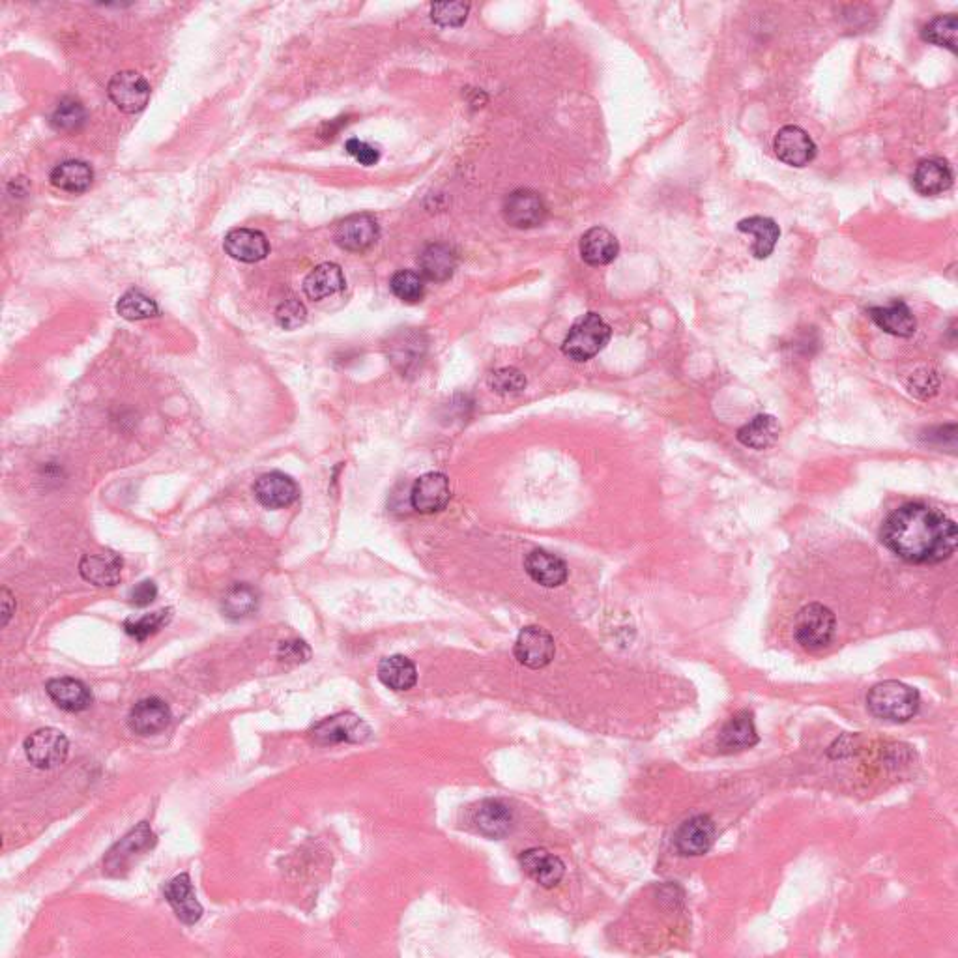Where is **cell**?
Wrapping results in <instances>:
<instances>
[{
    "label": "cell",
    "mask_w": 958,
    "mask_h": 958,
    "mask_svg": "<svg viewBox=\"0 0 958 958\" xmlns=\"http://www.w3.org/2000/svg\"><path fill=\"white\" fill-rule=\"evenodd\" d=\"M880 536L889 551L910 564H942L957 551V524L925 504L895 509Z\"/></svg>",
    "instance_id": "cell-1"
},
{
    "label": "cell",
    "mask_w": 958,
    "mask_h": 958,
    "mask_svg": "<svg viewBox=\"0 0 958 958\" xmlns=\"http://www.w3.org/2000/svg\"><path fill=\"white\" fill-rule=\"evenodd\" d=\"M919 706L921 697L917 689L895 680L874 685L867 697L869 712L874 717L891 723H906L914 719L919 712Z\"/></svg>",
    "instance_id": "cell-2"
},
{
    "label": "cell",
    "mask_w": 958,
    "mask_h": 958,
    "mask_svg": "<svg viewBox=\"0 0 958 958\" xmlns=\"http://www.w3.org/2000/svg\"><path fill=\"white\" fill-rule=\"evenodd\" d=\"M610 326L597 313H586L571 326L562 350L569 360L588 362L607 347L610 341Z\"/></svg>",
    "instance_id": "cell-3"
},
{
    "label": "cell",
    "mask_w": 958,
    "mask_h": 958,
    "mask_svg": "<svg viewBox=\"0 0 958 958\" xmlns=\"http://www.w3.org/2000/svg\"><path fill=\"white\" fill-rule=\"evenodd\" d=\"M837 631V620L833 610L822 603H809L796 614L794 637L805 650H822L831 644Z\"/></svg>",
    "instance_id": "cell-4"
},
{
    "label": "cell",
    "mask_w": 958,
    "mask_h": 958,
    "mask_svg": "<svg viewBox=\"0 0 958 958\" xmlns=\"http://www.w3.org/2000/svg\"><path fill=\"white\" fill-rule=\"evenodd\" d=\"M70 741L57 728H40L25 741V755L38 770H53L66 762Z\"/></svg>",
    "instance_id": "cell-5"
},
{
    "label": "cell",
    "mask_w": 958,
    "mask_h": 958,
    "mask_svg": "<svg viewBox=\"0 0 958 958\" xmlns=\"http://www.w3.org/2000/svg\"><path fill=\"white\" fill-rule=\"evenodd\" d=\"M154 846H156L154 831L148 826V822H141L107 852V856L103 859V869L109 876H122L124 871H128L135 857L143 856Z\"/></svg>",
    "instance_id": "cell-6"
},
{
    "label": "cell",
    "mask_w": 958,
    "mask_h": 958,
    "mask_svg": "<svg viewBox=\"0 0 958 958\" xmlns=\"http://www.w3.org/2000/svg\"><path fill=\"white\" fill-rule=\"evenodd\" d=\"M371 736V728L362 717L345 712L332 715L313 726L311 738L319 745L335 743H363Z\"/></svg>",
    "instance_id": "cell-7"
},
{
    "label": "cell",
    "mask_w": 958,
    "mask_h": 958,
    "mask_svg": "<svg viewBox=\"0 0 958 958\" xmlns=\"http://www.w3.org/2000/svg\"><path fill=\"white\" fill-rule=\"evenodd\" d=\"M513 652L521 665L539 670L551 665L556 654V644L547 629L539 625H528L519 633Z\"/></svg>",
    "instance_id": "cell-8"
},
{
    "label": "cell",
    "mask_w": 958,
    "mask_h": 958,
    "mask_svg": "<svg viewBox=\"0 0 958 958\" xmlns=\"http://www.w3.org/2000/svg\"><path fill=\"white\" fill-rule=\"evenodd\" d=\"M107 94L122 113H139L150 100V85L141 73L120 72L109 81Z\"/></svg>",
    "instance_id": "cell-9"
},
{
    "label": "cell",
    "mask_w": 958,
    "mask_h": 958,
    "mask_svg": "<svg viewBox=\"0 0 958 958\" xmlns=\"http://www.w3.org/2000/svg\"><path fill=\"white\" fill-rule=\"evenodd\" d=\"M515 816L506 801L483 799L470 811L472 828L489 839H504L513 829Z\"/></svg>",
    "instance_id": "cell-10"
},
{
    "label": "cell",
    "mask_w": 958,
    "mask_h": 958,
    "mask_svg": "<svg viewBox=\"0 0 958 958\" xmlns=\"http://www.w3.org/2000/svg\"><path fill=\"white\" fill-rule=\"evenodd\" d=\"M504 218L515 229H534L547 218V206L532 189H517L504 203Z\"/></svg>",
    "instance_id": "cell-11"
},
{
    "label": "cell",
    "mask_w": 958,
    "mask_h": 958,
    "mask_svg": "<svg viewBox=\"0 0 958 958\" xmlns=\"http://www.w3.org/2000/svg\"><path fill=\"white\" fill-rule=\"evenodd\" d=\"M450 479L440 472H427L416 479L410 491V504L418 513L431 515L450 504Z\"/></svg>",
    "instance_id": "cell-12"
},
{
    "label": "cell",
    "mask_w": 958,
    "mask_h": 958,
    "mask_svg": "<svg viewBox=\"0 0 958 958\" xmlns=\"http://www.w3.org/2000/svg\"><path fill=\"white\" fill-rule=\"evenodd\" d=\"M773 150L777 158L790 167H805L816 156V145L811 135L799 126H784L777 131Z\"/></svg>",
    "instance_id": "cell-13"
},
{
    "label": "cell",
    "mask_w": 958,
    "mask_h": 958,
    "mask_svg": "<svg viewBox=\"0 0 958 958\" xmlns=\"http://www.w3.org/2000/svg\"><path fill=\"white\" fill-rule=\"evenodd\" d=\"M253 493L264 508L283 509L289 508L298 500L300 489L291 476L283 472H268L255 481Z\"/></svg>",
    "instance_id": "cell-14"
},
{
    "label": "cell",
    "mask_w": 958,
    "mask_h": 958,
    "mask_svg": "<svg viewBox=\"0 0 958 958\" xmlns=\"http://www.w3.org/2000/svg\"><path fill=\"white\" fill-rule=\"evenodd\" d=\"M377 219L369 214H356L343 219L335 229V244L352 253H362L378 240Z\"/></svg>",
    "instance_id": "cell-15"
},
{
    "label": "cell",
    "mask_w": 958,
    "mask_h": 958,
    "mask_svg": "<svg viewBox=\"0 0 958 958\" xmlns=\"http://www.w3.org/2000/svg\"><path fill=\"white\" fill-rule=\"evenodd\" d=\"M715 841V824L708 814H697L685 820L676 831V848L682 856H704Z\"/></svg>",
    "instance_id": "cell-16"
},
{
    "label": "cell",
    "mask_w": 958,
    "mask_h": 958,
    "mask_svg": "<svg viewBox=\"0 0 958 958\" xmlns=\"http://www.w3.org/2000/svg\"><path fill=\"white\" fill-rule=\"evenodd\" d=\"M173 713L165 700L158 697H148L139 700L131 708L128 725L139 736H156L171 725Z\"/></svg>",
    "instance_id": "cell-17"
},
{
    "label": "cell",
    "mask_w": 958,
    "mask_h": 958,
    "mask_svg": "<svg viewBox=\"0 0 958 958\" xmlns=\"http://www.w3.org/2000/svg\"><path fill=\"white\" fill-rule=\"evenodd\" d=\"M122 567L124 562L117 552H92L83 556V560L79 562V573L85 581L94 586L111 588V586H117L122 579Z\"/></svg>",
    "instance_id": "cell-18"
},
{
    "label": "cell",
    "mask_w": 958,
    "mask_h": 958,
    "mask_svg": "<svg viewBox=\"0 0 958 958\" xmlns=\"http://www.w3.org/2000/svg\"><path fill=\"white\" fill-rule=\"evenodd\" d=\"M521 865L534 882H538L539 886L547 887V889L558 886L566 874L564 861L545 848H530L523 852Z\"/></svg>",
    "instance_id": "cell-19"
},
{
    "label": "cell",
    "mask_w": 958,
    "mask_h": 958,
    "mask_svg": "<svg viewBox=\"0 0 958 958\" xmlns=\"http://www.w3.org/2000/svg\"><path fill=\"white\" fill-rule=\"evenodd\" d=\"M163 895H165L167 902L171 904V908L175 910L176 917L184 925H195L203 917V906L195 897V889H193L191 878L186 872L173 878L165 886Z\"/></svg>",
    "instance_id": "cell-20"
},
{
    "label": "cell",
    "mask_w": 958,
    "mask_h": 958,
    "mask_svg": "<svg viewBox=\"0 0 958 958\" xmlns=\"http://www.w3.org/2000/svg\"><path fill=\"white\" fill-rule=\"evenodd\" d=\"M914 189L923 197L942 195L953 186V171L951 165L942 158H927L919 161L915 167Z\"/></svg>",
    "instance_id": "cell-21"
},
{
    "label": "cell",
    "mask_w": 958,
    "mask_h": 958,
    "mask_svg": "<svg viewBox=\"0 0 958 958\" xmlns=\"http://www.w3.org/2000/svg\"><path fill=\"white\" fill-rule=\"evenodd\" d=\"M524 569L532 581L545 588H558L567 581L566 562L545 549L530 552L524 560Z\"/></svg>",
    "instance_id": "cell-22"
},
{
    "label": "cell",
    "mask_w": 958,
    "mask_h": 958,
    "mask_svg": "<svg viewBox=\"0 0 958 958\" xmlns=\"http://www.w3.org/2000/svg\"><path fill=\"white\" fill-rule=\"evenodd\" d=\"M45 691L64 712H85L92 706V700H94L87 685L75 678L49 680L45 685Z\"/></svg>",
    "instance_id": "cell-23"
},
{
    "label": "cell",
    "mask_w": 958,
    "mask_h": 958,
    "mask_svg": "<svg viewBox=\"0 0 958 958\" xmlns=\"http://www.w3.org/2000/svg\"><path fill=\"white\" fill-rule=\"evenodd\" d=\"M223 247L227 255L240 262H259L270 253V244L261 231L234 229L225 236Z\"/></svg>",
    "instance_id": "cell-24"
},
{
    "label": "cell",
    "mask_w": 958,
    "mask_h": 958,
    "mask_svg": "<svg viewBox=\"0 0 958 958\" xmlns=\"http://www.w3.org/2000/svg\"><path fill=\"white\" fill-rule=\"evenodd\" d=\"M620 253L618 238L605 227H594L582 234V261L590 266H607Z\"/></svg>",
    "instance_id": "cell-25"
},
{
    "label": "cell",
    "mask_w": 958,
    "mask_h": 958,
    "mask_svg": "<svg viewBox=\"0 0 958 958\" xmlns=\"http://www.w3.org/2000/svg\"><path fill=\"white\" fill-rule=\"evenodd\" d=\"M869 315L878 328L895 337H912L917 328L914 313L908 305L895 300L886 307H871Z\"/></svg>",
    "instance_id": "cell-26"
},
{
    "label": "cell",
    "mask_w": 958,
    "mask_h": 958,
    "mask_svg": "<svg viewBox=\"0 0 958 958\" xmlns=\"http://www.w3.org/2000/svg\"><path fill=\"white\" fill-rule=\"evenodd\" d=\"M421 276L429 281L442 283L448 281L457 268V253L448 244H431L425 247L420 255Z\"/></svg>",
    "instance_id": "cell-27"
},
{
    "label": "cell",
    "mask_w": 958,
    "mask_h": 958,
    "mask_svg": "<svg viewBox=\"0 0 958 958\" xmlns=\"http://www.w3.org/2000/svg\"><path fill=\"white\" fill-rule=\"evenodd\" d=\"M345 289L343 270L334 262H324L313 268L304 281V292L311 300H324Z\"/></svg>",
    "instance_id": "cell-28"
},
{
    "label": "cell",
    "mask_w": 958,
    "mask_h": 958,
    "mask_svg": "<svg viewBox=\"0 0 958 958\" xmlns=\"http://www.w3.org/2000/svg\"><path fill=\"white\" fill-rule=\"evenodd\" d=\"M736 436L745 448L768 450L779 440L781 425L770 414H758L753 420L747 421Z\"/></svg>",
    "instance_id": "cell-29"
},
{
    "label": "cell",
    "mask_w": 958,
    "mask_h": 958,
    "mask_svg": "<svg viewBox=\"0 0 958 958\" xmlns=\"http://www.w3.org/2000/svg\"><path fill=\"white\" fill-rule=\"evenodd\" d=\"M738 231L755 236L751 251L756 259H768L781 236L779 225L773 219L764 218V216L741 219L738 223Z\"/></svg>",
    "instance_id": "cell-30"
},
{
    "label": "cell",
    "mask_w": 958,
    "mask_h": 958,
    "mask_svg": "<svg viewBox=\"0 0 958 958\" xmlns=\"http://www.w3.org/2000/svg\"><path fill=\"white\" fill-rule=\"evenodd\" d=\"M378 680L392 691H408L418 682V670L405 655H390L378 663Z\"/></svg>",
    "instance_id": "cell-31"
},
{
    "label": "cell",
    "mask_w": 958,
    "mask_h": 958,
    "mask_svg": "<svg viewBox=\"0 0 958 958\" xmlns=\"http://www.w3.org/2000/svg\"><path fill=\"white\" fill-rule=\"evenodd\" d=\"M756 743H758V734H756L753 713L749 712H738L732 715L719 734V745L725 751L747 749Z\"/></svg>",
    "instance_id": "cell-32"
},
{
    "label": "cell",
    "mask_w": 958,
    "mask_h": 958,
    "mask_svg": "<svg viewBox=\"0 0 958 958\" xmlns=\"http://www.w3.org/2000/svg\"><path fill=\"white\" fill-rule=\"evenodd\" d=\"M92 182L94 171L85 161H64L51 173V184L66 193H85L92 186Z\"/></svg>",
    "instance_id": "cell-33"
},
{
    "label": "cell",
    "mask_w": 958,
    "mask_h": 958,
    "mask_svg": "<svg viewBox=\"0 0 958 958\" xmlns=\"http://www.w3.org/2000/svg\"><path fill=\"white\" fill-rule=\"evenodd\" d=\"M423 354H425V343L421 341V334L418 332L397 335L390 343V360L403 375H408L412 369L420 365Z\"/></svg>",
    "instance_id": "cell-34"
},
{
    "label": "cell",
    "mask_w": 958,
    "mask_h": 958,
    "mask_svg": "<svg viewBox=\"0 0 958 958\" xmlns=\"http://www.w3.org/2000/svg\"><path fill=\"white\" fill-rule=\"evenodd\" d=\"M259 603V592L253 586L234 584L225 592L221 609L231 620H244L259 610Z\"/></svg>",
    "instance_id": "cell-35"
},
{
    "label": "cell",
    "mask_w": 958,
    "mask_h": 958,
    "mask_svg": "<svg viewBox=\"0 0 958 958\" xmlns=\"http://www.w3.org/2000/svg\"><path fill=\"white\" fill-rule=\"evenodd\" d=\"M923 40L957 53L958 17L955 14L938 15L923 29Z\"/></svg>",
    "instance_id": "cell-36"
},
{
    "label": "cell",
    "mask_w": 958,
    "mask_h": 958,
    "mask_svg": "<svg viewBox=\"0 0 958 958\" xmlns=\"http://www.w3.org/2000/svg\"><path fill=\"white\" fill-rule=\"evenodd\" d=\"M118 315L126 320H145L158 317L160 307L158 304L139 289H131L126 292L117 304Z\"/></svg>",
    "instance_id": "cell-37"
},
{
    "label": "cell",
    "mask_w": 958,
    "mask_h": 958,
    "mask_svg": "<svg viewBox=\"0 0 958 958\" xmlns=\"http://www.w3.org/2000/svg\"><path fill=\"white\" fill-rule=\"evenodd\" d=\"M171 620H173V609H161L158 612H152V614H145L143 618H137V620H126L124 629L130 637L143 642L148 637L156 635Z\"/></svg>",
    "instance_id": "cell-38"
},
{
    "label": "cell",
    "mask_w": 958,
    "mask_h": 958,
    "mask_svg": "<svg viewBox=\"0 0 958 958\" xmlns=\"http://www.w3.org/2000/svg\"><path fill=\"white\" fill-rule=\"evenodd\" d=\"M390 289L399 300H403L407 304H416L425 294V279L418 272L401 270V272L393 274L392 279H390Z\"/></svg>",
    "instance_id": "cell-39"
},
{
    "label": "cell",
    "mask_w": 958,
    "mask_h": 958,
    "mask_svg": "<svg viewBox=\"0 0 958 958\" xmlns=\"http://www.w3.org/2000/svg\"><path fill=\"white\" fill-rule=\"evenodd\" d=\"M85 122H87V111L83 103L75 102L72 98L62 100L57 105L55 113L51 115V126L57 131H66V133L83 128Z\"/></svg>",
    "instance_id": "cell-40"
},
{
    "label": "cell",
    "mask_w": 958,
    "mask_h": 958,
    "mask_svg": "<svg viewBox=\"0 0 958 958\" xmlns=\"http://www.w3.org/2000/svg\"><path fill=\"white\" fill-rule=\"evenodd\" d=\"M470 12L465 2H436L431 6V19L440 27H461Z\"/></svg>",
    "instance_id": "cell-41"
},
{
    "label": "cell",
    "mask_w": 958,
    "mask_h": 958,
    "mask_svg": "<svg viewBox=\"0 0 958 958\" xmlns=\"http://www.w3.org/2000/svg\"><path fill=\"white\" fill-rule=\"evenodd\" d=\"M489 386L493 388L494 392L502 393V395L519 393L526 388V378L519 369L504 367V369L494 371L493 375L489 377Z\"/></svg>",
    "instance_id": "cell-42"
},
{
    "label": "cell",
    "mask_w": 958,
    "mask_h": 958,
    "mask_svg": "<svg viewBox=\"0 0 958 958\" xmlns=\"http://www.w3.org/2000/svg\"><path fill=\"white\" fill-rule=\"evenodd\" d=\"M305 319H307V311L304 304L298 300H287L277 307V324L285 330H296L298 326L304 324Z\"/></svg>",
    "instance_id": "cell-43"
},
{
    "label": "cell",
    "mask_w": 958,
    "mask_h": 958,
    "mask_svg": "<svg viewBox=\"0 0 958 958\" xmlns=\"http://www.w3.org/2000/svg\"><path fill=\"white\" fill-rule=\"evenodd\" d=\"M345 150L349 152L350 156L356 161H360L365 167H371L375 165L380 160V152L378 148H375L365 141H360V139H350L345 145Z\"/></svg>",
    "instance_id": "cell-44"
},
{
    "label": "cell",
    "mask_w": 958,
    "mask_h": 958,
    "mask_svg": "<svg viewBox=\"0 0 958 958\" xmlns=\"http://www.w3.org/2000/svg\"><path fill=\"white\" fill-rule=\"evenodd\" d=\"M279 657L287 663H305L311 657V650L304 640H287L279 648Z\"/></svg>",
    "instance_id": "cell-45"
},
{
    "label": "cell",
    "mask_w": 958,
    "mask_h": 958,
    "mask_svg": "<svg viewBox=\"0 0 958 958\" xmlns=\"http://www.w3.org/2000/svg\"><path fill=\"white\" fill-rule=\"evenodd\" d=\"M158 597V586L154 581L139 582L130 592V603L135 607H148Z\"/></svg>",
    "instance_id": "cell-46"
},
{
    "label": "cell",
    "mask_w": 958,
    "mask_h": 958,
    "mask_svg": "<svg viewBox=\"0 0 958 958\" xmlns=\"http://www.w3.org/2000/svg\"><path fill=\"white\" fill-rule=\"evenodd\" d=\"M2 596H4V599H2V616H4L2 624L8 625L10 616H12V612L15 610V605L12 607V596H10L8 590H2Z\"/></svg>",
    "instance_id": "cell-47"
}]
</instances>
